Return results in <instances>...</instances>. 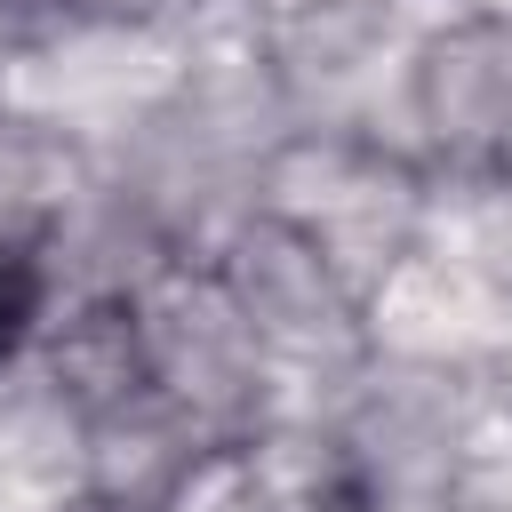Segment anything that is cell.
I'll list each match as a JSON object with an SVG mask.
<instances>
[{"label":"cell","mask_w":512,"mask_h":512,"mask_svg":"<svg viewBox=\"0 0 512 512\" xmlns=\"http://www.w3.org/2000/svg\"><path fill=\"white\" fill-rule=\"evenodd\" d=\"M32 304H40V280L16 264V256H0V352L24 336V320H32Z\"/></svg>","instance_id":"1"}]
</instances>
